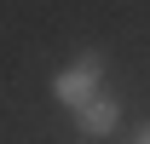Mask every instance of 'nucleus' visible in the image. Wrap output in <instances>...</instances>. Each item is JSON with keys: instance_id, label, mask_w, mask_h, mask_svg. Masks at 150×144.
I'll use <instances>...</instances> for the list:
<instances>
[{"instance_id": "1", "label": "nucleus", "mask_w": 150, "mask_h": 144, "mask_svg": "<svg viewBox=\"0 0 150 144\" xmlns=\"http://www.w3.org/2000/svg\"><path fill=\"white\" fill-rule=\"evenodd\" d=\"M98 75H104V52H81V64H75V69H64V75L52 81L58 104H69V109L93 104V98H98Z\"/></svg>"}, {"instance_id": "2", "label": "nucleus", "mask_w": 150, "mask_h": 144, "mask_svg": "<svg viewBox=\"0 0 150 144\" xmlns=\"http://www.w3.org/2000/svg\"><path fill=\"white\" fill-rule=\"evenodd\" d=\"M75 121H81V133H87V138H104V133H115L121 109H115V98H93V104L75 109Z\"/></svg>"}, {"instance_id": "3", "label": "nucleus", "mask_w": 150, "mask_h": 144, "mask_svg": "<svg viewBox=\"0 0 150 144\" xmlns=\"http://www.w3.org/2000/svg\"><path fill=\"white\" fill-rule=\"evenodd\" d=\"M133 144H150V127H139V133H133Z\"/></svg>"}]
</instances>
